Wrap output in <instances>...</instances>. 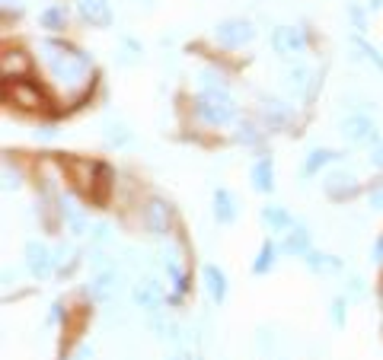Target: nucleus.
I'll return each instance as SVG.
<instances>
[{"label":"nucleus","instance_id":"f257e3e1","mask_svg":"<svg viewBox=\"0 0 383 360\" xmlns=\"http://www.w3.org/2000/svg\"><path fill=\"white\" fill-rule=\"evenodd\" d=\"M195 115L205 121L208 128H224L227 121L236 115V105L227 90H201L195 96Z\"/></svg>","mask_w":383,"mask_h":360},{"label":"nucleus","instance_id":"f03ea898","mask_svg":"<svg viewBox=\"0 0 383 360\" xmlns=\"http://www.w3.org/2000/svg\"><path fill=\"white\" fill-rule=\"evenodd\" d=\"M214 38L224 48L236 51V48H243V45H249V42H253L256 29L249 26L246 19H224V23H217V26H214Z\"/></svg>","mask_w":383,"mask_h":360},{"label":"nucleus","instance_id":"7ed1b4c3","mask_svg":"<svg viewBox=\"0 0 383 360\" xmlns=\"http://www.w3.org/2000/svg\"><path fill=\"white\" fill-rule=\"evenodd\" d=\"M342 138L348 144H377L380 134H377L374 118H367V115H348L342 121Z\"/></svg>","mask_w":383,"mask_h":360},{"label":"nucleus","instance_id":"20e7f679","mask_svg":"<svg viewBox=\"0 0 383 360\" xmlns=\"http://www.w3.org/2000/svg\"><path fill=\"white\" fill-rule=\"evenodd\" d=\"M271 48H275L281 57L300 55V51L307 48V36H304V29H297V26H278L271 32Z\"/></svg>","mask_w":383,"mask_h":360},{"label":"nucleus","instance_id":"39448f33","mask_svg":"<svg viewBox=\"0 0 383 360\" xmlns=\"http://www.w3.org/2000/svg\"><path fill=\"white\" fill-rule=\"evenodd\" d=\"M7 99H13L16 105H23V109H42V105H45L38 86L29 83V80H7Z\"/></svg>","mask_w":383,"mask_h":360},{"label":"nucleus","instance_id":"423d86ee","mask_svg":"<svg viewBox=\"0 0 383 360\" xmlns=\"http://www.w3.org/2000/svg\"><path fill=\"white\" fill-rule=\"evenodd\" d=\"M323 188H326V194L332 201H351L361 192V185L355 182V176H348V172H332V176H326Z\"/></svg>","mask_w":383,"mask_h":360},{"label":"nucleus","instance_id":"0eeeda50","mask_svg":"<svg viewBox=\"0 0 383 360\" xmlns=\"http://www.w3.org/2000/svg\"><path fill=\"white\" fill-rule=\"evenodd\" d=\"M236 214H240V207H236L234 192L224 188V185H217L214 188V220L221 223V227H230V223L236 220Z\"/></svg>","mask_w":383,"mask_h":360},{"label":"nucleus","instance_id":"6e6552de","mask_svg":"<svg viewBox=\"0 0 383 360\" xmlns=\"http://www.w3.org/2000/svg\"><path fill=\"white\" fill-rule=\"evenodd\" d=\"M249 182H253V188L259 194H271L275 192V163H271V157H259L253 163V169H249Z\"/></svg>","mask_w":383,"mask_h":360},{"label":"nucleus","instance_id":"1a4fd4ad","mask_svg":"<svg viewBox=\"0 0 383 360\" xmlns=\"http://www.w3.org/2000/svg\"><path fill=\"white\" fill-rule=\"evenodd\" d=\"M342 159V150H332V147H317L310 150L307 159H304V169H300V176L304 179H313L319 169H326L329 163H338Z\"/></svg>","mask_w":383,"mask_h":360},{"label":"nucleus","instance_id":"9d476101","mask_svg":"<svg viewBox=\"0 0 383 360\" xmlns=\"http://www.w3.org/2000/svg\"><path fill=\"white\" fill-rule=\"evenodd\" d=\"M26 265L36 277H48L51 268H55V259H51V252L42 242H26Z\"/></svg>","mask_w":383,"mask_h":360},{"label":"nucleus","instance_id":"9b49d317","mask_svg":"<svg viewBox=\"0 0 383 360\" xmlns=\"http://www.w3.org/2000/svg\"><path fill=\"white\" fill-rule=\"evenodd\" d=\"M77 10H80V16L90 23V26H112V10L106 0H77Z\"/></svg>","mask_w":383,"mask_h":360},{"label":"nucleus","instance_id":"f8f14e48","mask_svg":"<svg viewBox=\"0 0 383 360\" xmlns=\"http://www.w3.org/2000/svg\"><path fill=\"white\" fill-rule=\"evenodd\" d=\"M201 281H205L208 296H211L217 306L224 303V300H227V274H224V268H217V265H211V261H208L205 268H201Z\"/></svg>","mask_w":383,"mask_h":360},{"label":"nucleus","instance_id":"ddd939ff","mask_svg":"<svg viewBox=\"0 0 383 360\" xmlns=\"http://www.w3.org/2000/svg\"><path fill=\"white\" fill-rule=\"evenodd\" d=\"M259 217H262V223H265L271 233H288V230H294V227H297V223H294V217H291V211H288V207H281V204H265Z\"/></svg>","mask_w":383,"mask_h":360},{"label":"nucleus","instance_id":"4468645a","mask_svg":"<svg viewBox=\"0 0 383 360\" xmlns=\"http://www.w3.org/2000/svg\"><path fill=\"white\" fill-rule=\"evenodd\" d=\"M284 255H294V259H304L310 252V230L304 227V223H297L294 230H288L284 233V242L278 246Z\"/></svg>","mask_w":383,"mask_h":360},{"label":"nucleus","instance_id":"2eb2a0df","mask_svg":"<svg viewBox=\"0 0 383 360\" xmlns=\"http://www.w3.org/2000/svg\"><path fill=\"white\" fill-rule=\"evenodd\" d=\"M144 223H147V230H153V233H166V227H169V204L160 201V198H153V201L147 204Z\"/></svg>","mask_w":383,"mask_h":360},{"label":"nucleus","instance_id":"dca6fc26","mask_svg":"<svg viewBox=\"0 0 383 360\" xmlns=\"http://www.w3.org/2000/svg\"><path fill=\"white\" fill-rule=\"evenodd\" d=\"M278 246H275V240H262L259 252H256V261H253V274H269L271 268H275V261H278Z\"/></svg>","mask_w":383,"mask_h":360},{"label":"nucleus","instance_id":"f3484780","mask_svg":"<svg viewBox=\"0 0 383 360\" xmlns=\"http://www.w3.org/2000/svg\"><path fill=\"white\" fill-rule=\"evenodd\" d=\"M38 26L48 29V32H61V29L67 26V10H64V3H51V7L42 10V13H38Z\"/></svg>","mask_w":383,"mask_h":360},{"label":"nucleus","instance_id":"a211bd4d","mask_svg":"<svg viewBox=\"0 0 383 360\" xmlns=\"http://www.w3.org/2000/svg\"><path fill=\"white\" fill-rule=\"evenodd\" d=\"M304 261H307L310 271H329V268H338V265H342L338 259H332V255H323V252H317V249H310L307 255H304Z\"/></svg>","mask_w":383,"mask_h":360},{"label":"nucleus","instance_id":"6ab92c4d","mask_svg":"<svg viewBox=\"0 0 383 360\" xmlns=\"http://www.w3.org/2000/svg\"><path fill=\"white\" fill-rule=\"evenodd\" d=\"M134 300H138L140 306H157V300H160V287L153 284V281H144V284H138L134 287Z\"/></svg>","mask_w":383,"mask_h":360},{"label":"nucleus","instance_id":"aec40b11","mask_svg":"<svg viewBox=\"0 0 383 360\" xmlns=\"http://www.w3.org/2000/svg\"><path fill=\"white\" fill-rule=\"evenodd\" d=\"M112 281H115V271H103V274L90 284V296H93V300H106L109 290H112Z\"/></svg>","mask_w":383,"mask_h":360},{"label":"nucleus","instance_id":"412c9836","mask_svg":"<svg viewBox=\"0 0 383 360\" xmlns=\"http://www.w3.org/2000/svg\"><path fill=\"white\" fill-rule=\"evenodd\" d=\"M61 214H64L67 217V227H71V230L77 233V236H80V233L86 230V217L80 211H77L74 204H67V201H61Z\"/></svg>","mask_w":383,"mask_h":360},{"label":"nucleus","instance_id":"4be33fe9","mask_svg":"<svg viewBox=\"0 0 383 360\" xmlns=\"http://www.w3.org/2000/svg\"><path fill=\"white\" fill-rule=\"evenodd\" d=\"M262 118H265L269 128H278V125H284V118H288V109H284L281 102H269V105L262 109Z\"/></svg>","mask_w":383,"mask_h":360},{"label":"nucleus","instance_id":"5701e85b","mask_svg":"<svg viewBox=\"0 0 383 360\" xmlns=\"http://www.w3.org/2000/svg\"><path fill=\"white\" fill-rule=\"evenodd\" d=\"M345 306H348V300L345 296H336V300H332V306H329V309H332V325H336V329H345Z\"/></svg>","mask_w":383,"mask_h":360},{"label":"nucleus","instance_id":"b1692460","mask_svg":"<svg viewBox=\"0 0 383 360\" xmlns=\"http://www.w3.org/2000/svg\"><path fill=\"white\" fill-rule=\"evenodd\" d=\"M355 48H361V51H365V57H367V61H374V64H377V70H380V74H383V57H380V51H377L374 45H367V42H365V38H361V36H355Z\"/></svg>","mask_w":383,"mask_h":360},{"label":"nucleus","instance_id":"393cba45","mask_svg":"<svg viewBox=\"0 0 383 360\" xmlns=\"http://www.w3.org/2000/svg\"><path fill=\"white\" fill-rule=\"evenodd\" d=\"M236 138L243 140V144H256V140H259V131H256L253 125H240V134H236Z\"/></svg>","mask_w":383,"mask_h":360},{"label":"nucleus","instance_id":"a878e982","mask_svg":"<svg viewBox=\"0 0 383 360\" xmlns=\"http://www.w3.org/2000/svg\"><path fill=\"white\" fill-rule=\"evenodd\" d=\"M19 55H23V51H16V57H3V70H7V74H10V67H16V70H26V57H19Z\"/></svg>","mask_w":383,"mask_h":360},{"label":"nucleus","instance_id":"bb28decb","mask_svg":"<svg viewBox=\"0 0 383 360\" xmlns=\"http://www.w3.org/2000/svg\"><path fill=\"white\" fill-rule=\"evenodd\" d=\"M371 163H374L377 169H383V138L374 144V150H371Z\"/></svg>","mask_w":383,"mask_h":360},{"label":"nucleus","instance_id":"cd10ccee","mask_svg":"<svg viewBox=\"0 0 383 360\" xmlns=\"http://www.w3.org/2000/svg\"><path fill=\"white\" fill-rule=\"evenodd\" d=\"M371 207L383 211V185H374V188H371Z\"/></svg>","mask_w":383,"mask_h":360},{"label":"nucleus","instance_id":"c85d7f7f","mask_svg":"<svg viewBox=\"0 0 383 360\" xmlns=\"http://www.w3.org/2000/svg\"><path fill=\"white\" fill-rule=\"evenodd\" d=\"M374 261H383V233L377 236V242H374Z\"/></svg>","mask_w":383,"mask_h":360},{"label":"nucleus","instance_id":"c756f323","mask_svg":"<svg viewBox=\"0 0 383 360\" xmlns=\"http://www.w3.org/2000/svg\"><path fill=\"white\" fill-rule=\"evenodd\" d=\"M351 296H365V284L358 277H351Z\"/></svg>","mask_w":383,"mask_h":360},{"label":"nucleus","instance_id":"7c9ffc66","mask_svg":"<svg viewBox=\"0 0 383 360\" xmlns=\"http://www.w3.org/2000/svg\"><path fill=\"white\" fill-rule=\"evenodd\" d=\"M351 19H355L358 29H365V16H361V10H358V7H351Z\"/></svg>","mask_w":383,"mask_h":360},{"label":"nucleus","instance_id":"2f4dec72","mask_svg":"<svg viewBox=\"0 0 383 360\" xmlns=\"http://www.w3.org/2000/svg\"><path fill=\"white\" fill-rule=\"evenodd\" d=\"M58 319H61V303L51 306V322H58Z\"/></svg>","mask_w":383,"mask_h":360},{"label":"nucleus","instance_id":"473e14b6","mask_svg":"<svg viewBox=\"0 0 383 360\" xmlns=\"http://www.w3.org/2000/svg\"><path fill=\"white\" fill-rule=\"evenodd\" d=\"M169 360H188V357H169Z\"/></svg>","mask_w":383,"mask_h":360},{"label":"nucleus","instance_id":"72a5a7b5","mask_svg":"<svg viewBox=\"0 0 383 360\" xmlns=\"http://www.w3.org/2000/svg\"><path fill=\"white\" fill-rule=\"evenodd\" d=\"M3 3H7V7H10V0H3Z\"/></svg>","mask_w":383,"mask_h":360}]
</instances>
